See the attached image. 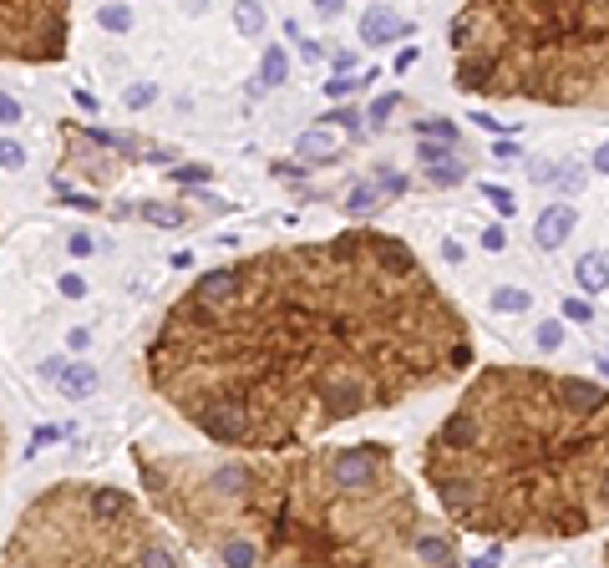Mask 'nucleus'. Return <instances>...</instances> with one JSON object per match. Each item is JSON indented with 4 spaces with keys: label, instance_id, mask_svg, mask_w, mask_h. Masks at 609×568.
<instances>
[{
    "label": "nucleus",
    "instance_id": "f03ea898",
    "mask_svg": "<svg viewBox=\"0 0 609 568\" xmlns=\"http://www.w3.org/2000/svg\"><path fill=\"white\" fill-rule=\"evenodd\" d=\"M153 513L208 563H406L427 517L386 441L285 452L132 447Z\"/></svg>",
    "mask_w": 609,
    "mask_h": 568
},
{
    "label": "nucleus",
    "instance_id": "c756f323",
    "mask_svg": "<svg viewBox=\"0 0 609 568\" xmlns=\"http://www.w3.org/2000/svg\"><path fill=\"white\" fill-rule=\"evenodd\" d=\"M371 204H376V198H371V188H361V194L350 198V208H356V213H366V208H371Z\"/></svg>",
    "mask_w": 609,
    "mask_h": 568
},
{
    "label": "nucleus",
    "instance_id": "bb28decb",
    "mask_svg": "<svg viewBox=\"0 0 609 568\" xmlns=\"http://www.w3.org/2000/svg\"><path fill=\"white\" fill-rule=\"evenodd\" d=\"M62 289H66L71 299H81V295H87V284H81V274H62Z\"/></svg>",
    "mask_w": 609,
    "mask_h": 568
},
{
    "label": "nucleus",
    "instance_id": "b1692460",
    "mask_svg": "<svg viewBox=\"0 0 609 568\" xmlns=\"http://www.w3.org/2000/svg\"><path fill=\"white\" fill-rule=\"evenodd\" d=\"M416 132H422V137H442V142H457V128H452V122H422V128H416Z\"/></svg>",
    "mask_w": 609,
    "mask_h": 568
},
{
    "label": "nucleus",
    "instance_id": "2f4dec72",
    "mask_svg": "<svg viewBox=\"0 0 609 568\" xmlns=\"http://www.w3.org/2000/svg\"><path fill=\"white\" fill-rule=\"evenodd\" d=\"M5 452H11V437H5V421H0V478H5Z\"/></svg>",
    "mask_w": 609,
    "mask_h": 568
},
{
    "label": "nucleus",
    "instance_id": "4468645a",
    "mask_svg": "<svg viewBox=\"0 0 609 568\" xmlns=\"http://www.w3.org/2000/svg\"><path fill=\"white\" fill-rule=\"evenodd\" d=\"M233 26H239V36H264V5L260 0H239L233 5Z\"/></svg>",
    "mask_w": 609,
    "mask_h": 568
},
{
    "label": "nucleus",
    "instance_id": "f8f14e48",
    "mask_svg": "<svg viewBox=\"0 0 609 568\" xmlns=\"http://www.w3.org/2000/svg\"><path fill=\"white\" fill-rule=\"evenodd\" d=\"M528 178L533 183H544V188H579L584 183V173L579 168H569V163H528Z\"/></svg>",
    "mask_w": 609,
    "mask_h": 568
},
{
    "label": "nucleus",
    "instance_id": "f3484780",
    "mask_svg": "<svg viewBox=\"0 0 609 568\" xmlns=\"http://www.w3.org/2000/svg\"><path fill=\"white\" fill-rule=\"evenodd\" d=\"M462 163H452V157H447V163H432V168H427V183H437V188H447V183H457V178H462Z\"/></svg>",
    "mask_w": 609,
    "mask_h": 568
},
{
    "label": "nucleus",
    "instance_id": "a211bd4d",
    "mask_svg": "<svg viewBox=\"0 0 609 568\" xmlns=\"http://www.w3.org/2000/svg\"><path fill=\"white\" fill-rule=\"evenodd\" d=\"M0 168L21 173V168H26V147H21V142H0Z\"/></svg>",
    "mask_w": 609,
    "mask_h": 568
},
{
    "label": "nucleus",
    "instance_id": "412c9836",
    "mask_svg": "<svg viewBox=\"0 0 609 568\" xmlns=\"http://www.w3.org/2000/svg\"><path fill=\"white\" fill-rule=\"evenodd\" d=\"M558 346H564V325L544 320V325H538V350H558Z\"/></svg>",
    "mask_w": 609,
    "mask_h": 568
},
{
    "label": "nucleus",
    "instance_id": "cd10ccee",
    "mask_svg": "<svg viewBox=\"0 0 609 568\" xmlns=\"http://www.w3.org/2000/svg\"><path fill=\"white\" fill-rule=\"evenodd\" d=\"M391 107H396V97H381V102L371 107V117H376V128H381V122H386V112H391Z\"/></svg>",
    "mask_w": 609,
    "mask_h": 568
},
{
    "label": "nucleus",
    "instance_id": "6ab92c4d",
    "mask_svg": "<svg viewBox=\"0 0 609 568\" xmlns=\"http://www.w3.org/2000/svg\"><path fill=\"white\" fill-rule=\"evenodd\" d=\"M493 310H513V315H519V310H528V295H523V289H498V295H493Z\"/></svg>",
    "mask_w": 609,
    "mask_h": 568
},
{
    "label": "nucleus",
    "instance_id": "0eeeda50",
    "mask_svg": "<svg viewBox=\"0 0 609 568\" xmlns=\"http://www.w3.org/2000/svg\"><path fill=\"white\" fill-rule=\"evenodd\" d=\"M62 137H66V168L81 173L87 183H102V188L122 168H128L132 157H138V147H132V142L112 137V132H102V128L87 132V128H77V122H66Z\"/></svg>",
    "mask_w": 609,
    "mask_h": 568
},
{
    "label": "nucleus",
    "instance_id": "2eb2a0df",
    "mask_svg": "<svg viewBox=\"0 0 609 568\" xmlns=\"http://www.w3.org/2000/svg\"><path fill=\"white\" fill-rule=\"evenodd\" d=\"M300 157H315V163H320V157H336V137H330V132H305V137H300Z\"/></svg>",
    "mask_w": 609,
    "mask_h": 568
},
{
    "label": "nucleus",
    "instance_id": "f704fd0d",
    "mask_svg": "<svg viewBox=\"0 0 609 568\" xmlns=\"http://www.w3.org/2000/svg\"><path fill=\"white\" fill-rule=\"evenodd\" d=\"M183 5H188V11H204V0H183Z\"/></svg>",
    "mask_w": 609,
    "mask_h": 568
},
{
    "label": "nucleus",
    "instance_id": "473e14b6",
    "mask_svg": "<svg viewBox=\"0 0 609 568\" xmlns=\"http://www.w3.org/2000/svg\"><path fill=\"white\" fill-rule=\"evenodd\" d=\"M325 122H346V128H356V112H350V107L346 112H325Z\"/></svg>",
    "mask_w": 609,
    "mask_h": 568
},
{
    "label": "nucleus",
    "instance_id": "6e6552de",
    "mask_svg": "<svg viewBox=\"0 0 609 568\" xmlns=\"http://www.w3.org/2000/svg\"><path fill=\"white\" fill-rule=\"evenodd\" d=\"M97 386H102V375H97V365H91V361H66L62 371H56V391H62V401H91V396H97Z\"/></svg>",
    "mask_w": 609,
    "mask_h": 568
},
{
    "label": "nucleus",
    "instance_id": "423d86ee",
    "mask_svg": "<svg viewBox=\"0 0 609 568\" xmlns=\"http://www.w3.org/2000/svg\"><path fill=\"white\" fill-rule=\"evenodd\" d=\"M71 46V0H0V62L52 66Z\"/></svg>",
    "mask_w": 609,
    "mask_h": 568
},
{
    "label": "nucleus",
    "instance_id": "1a4fd4ad",
    "mask_svg": "<svg viewBox=\"0 0 609 568\" xmlns=\"http://www.w3.org/2000/svg\"><path fill=\"white\" fill-rule=\"evenodd\" d=\"M574 223H579V219H574V208L569 204H554V208H544V213H538L533 239H538V249H558L574 233Z\"/></svg>",
    "mask_w": 609,
    "mask_h": 568
},
{
    "label": "nucleus",
    "instance_id": "c85d7f7f",
    "mask_svg": "<svg viewBox=\"0 0 609 568\" xmlns=\"http://www.w3.org/2000/svg\"><path fill=\"white\" fill-rule=\"evenodd\" d=\"M315 11H320V15H340V11H346V0H315Z\"/></svg>",
    "mask_w": 609,
    "mask_h": 568
},
{
    "label": "nucleus",
    "instance_id": "393cba45",
    "mask_svg": "<svg viewBox=\"0 0 609 568\" xmlns=\"http://www.w3.org/2000/svg\"><path fill=\"white\" fill-rule=\"evenodd\" d=\"M15 122H21V102L0 91V128H15Z\"/></svg>",
    "mask_w": 609,
    "mask_h": 568
},
{
    "label": "nucleus",
    "instance_id": "4be33fe9",
    "mask_svg": "<svg viewBox=\"0 0 609 568\" xmlns=\"http://www.w3.org/2000/svg\"><path fill=\"white\" fill-rule=\"evenodd\" d=\"M482 198H493V208H498V213H508V219H513V208H519V204H513V194H508V188H498V183H488V188H482Z\"/></svg>",
    "mask_w": 609,
    "mask_h": 568
},
{
    "label": "nucleus",
    "instance_id": "aec40b11",
    "mask_svg": "<svg viewBox=\"0 0 609 568\" xmlns=\"http://www.w3.org/2000/svg\"><path fill=\"white\" fill-rule=\"evenodd\" d=\"M102 26L107 31H128L132 26V11H128V5H102Z\"/></svg>",
    "mask_w": 609,
    "mask_h": 568
},
{
    "label": "nucleus",
    "instance_id": "c9c22d12",
    "mask_svg": "<svg viewBox=\"0 0 609 568\" xmlns=\"http://www.w3.org/2000/svg\"><path fill=\"white\" fill-rule=\"evenodd\" d=\"M604 563H609V543H604Z\"/></svg>",
    "mask_w": 609,
    "mask_h": 568
},
{
    "label": "nucleus",
    "instance_id": "20e7f679",
    "mask_svg": "<svg viewBox=\"0 0 609 568\" xmlns=\"http://www.w3.org/2000/svg\"><path fill=\"white\" fill-rule=\"evenodd\" d=\"M452 56L462 91L609 112V0H462Z\"/></svg>",
    "mask_w": 609,
    "mask_h": 568
},
{
    "label": "nucleus",
    "instance_id": "ddd939ff",
    "mask_svg": "<svg viewBox=\"0 0 609 568\" xmlns=\"http://www.w3.org/2000/svg\"><path fill=\"white\" fill-rule=\"evenodd\" d=\"M138 213H143V223H157V229H183L188 223V208L183 204H143Z\"/></svg>",
    "mask_w": 609,
    "mask_h": 568
},
{
    "label": "nucleus",
    "instance_id": "7ed1b4c3",
    "mask_svg": "<svg viewBox=\"0 0 609 568\" xmlns=\"http://www.w3.org/2000/svg\"><path fill=\"white\" fill-rule=\"evenodd\" d=\"M422 472L457 533L589 538L609 523V386L482 365L427 437Z\"/></svg>",
    "mask_w": 609,
    "mask_h": 568
},
{
    "label": "nucleus",
    "instance_id": "7c9ffc66",
    "mask_svg": "<svg viewBox=\"0 0 609 568\" xmlns=\"http://www.w3.org/2000/svg\"><path fill=\"white\" fill-rule=\"evenodd\" d=\"M71 254H91V239H87V233H71Z\"/></svg>",
    "mask_w": 609,
    "mask_h": 568
},
{
    "label": "nucleus",
    "instance_id": "a878e982",
    "mask_svg": "<svg viewBox=\"0 0 609 568\" xmlns=\"http://www.w3.org/2000/svg\"><path fill=\"white\" fill-rule=\"evenodd\" d=\"M153 97H157V87H153V81H143V87H128V107H132V112H138V107H147Z\"/></svg>",
    "mask_w": 609,
    "mask_h": 568
},
{
    "label": "nucleus",
    "instance_id": "9b49d317",
    "mask_svg": "<svg viewBox=\"0 0 609 568\" xmlns=\"http://www.w3.org/2000/svg\"><path fill=\"white\" fill-rule=\"evenodd\" d=\"M574 279H579L584 295H599V289H609V254H604V249H589V254L574 264Z\"/></svg>",
    "mask_w": 609,
    "mask_h": 568
},
{
    "label": "nucleus",
    "instance_id": "5701e85b",
    "mask_svg": "<svg viewBox=\"0 0 609 568\" xmlns=\"http://www.w3.org/2000/svg\"><path fill=\"white\" fill-rule=\"evenodd\" d=\"M564 315L579 320V325H589V320H595V305H589V299H564Z\"/></svg>",
    "mask_w": 609,
    "mask_h": 568
},
{
    "label": "nucleus",
    "instance_id": "dca6fc26",
    "mask_svg": "<svg viewBox=\"0 0 609 568\" xmlns=\"http://www.w3.org/2000/svg\"><path fill=\"white\" fill-rule=\"evenodd\" d=\"M260 81H264V87H280V81H285V52H280V46H264Z\"/></svg>",
    "mask_w": 609,
    "mask_h": 568
},
{
    "label": "nucleus",
    "instance_id": "f257e3e1",
    "mask_svg": "<svg viewBox=\"0 0 609 568\" xmlns=\"http://www.w3.org/2000/svg\"><path fill=\"white\" fill-rule=\"evenodd\" d=\"M472 325L412 244L346 229L204 270L143 350L147 386L229 452H285L452 386Z\"/></svg>",
    "mask_w": 609,
    "mask_h": 568
},
{
    "label": "nucleus",
    "instance_id": "72a5a7b5",
    "mask_svg": "<svg viewBox=\"0 0 609 568\" xmlns=\"http://www.w3.org/2000/svg\"><path fill=\"white\" fill-rule=\"evenodd\" d=\"M595 168H599V173H609V142H604V147L595 153Z\"/></svg>",
    "mask_w": 609,
    "mask_h": 568
},
{
    "label": "nucleus",
    "instance_id": "39448f33",
    "mask_svg": "<svg viewBox=\"0 0 609 568\" xmlns=\"http://www.w3.org/2000/svg\"><path fill=\"white\" fill-rule=\"evenodd\" d=\"M188 543L173 538L153 513H147L132 492L102 488V482H52L46 492H36L21 517H15L11 538L0 548L5 563H157L173 568L183 563Z\"/></svg>",
    "mask_w": 609,
    "mask_h": 568
},
{
    "label": "nucleus",
    "instance_id": "9d476101",
    "mask_svg": "<svg viewBox=\"0 0 609 568\" xmlns=\"http://www.w3.org/2000/svg\"><path fill=\"white\" fill-rule=\"evenodd\" d=\"M406 31V21L396 11H386V5H371V11L361 15V41L366 46H386V41H396Z\"/></svg>",
    "mask_w": 609,
    "mask_h": 568
}]
</instances>
